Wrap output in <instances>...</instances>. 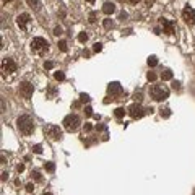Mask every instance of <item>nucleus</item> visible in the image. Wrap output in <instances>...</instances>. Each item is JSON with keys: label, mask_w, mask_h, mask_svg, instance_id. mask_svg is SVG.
Returning a JSON list of instances; mask_svg holds the SVG:
<instances>
[{"label": "nucleus", "mask_w": 195, "mask_h": 195, "mask_svg": "<svg viewBox=\"0 0 195 195\" xmlns=\"http://www.w3.org/2000/svg\"><path fill=\"white\" fill-rule=\"evenodd\" d=\"M33 151H34V153H37V154H39V153H42L41 145H34V146H33Z\"/></svg>", "instance_id": "obj_24"}, {"label": "nucleus", "mask_w": 195, "mask_h": 195, "mask_svg": "<svg viewBox=\"0 0 195 195\" xmlns=\"http://www.w3.org/2000/svg\"><path fill=\"white\" fill-rule=\"evenodd\" d=\"M44 132L51 140H60L62 138V130L58 129L57 125H46L44 127Z\"/></svg>", "instance_id": "obj_5"}, {"label": "nucleus", "mask_w": 195, "mask_h": 195, "mask_svg": "<svg viewBox=\"0 0 195 195\" xmlns=\"http://www.w3.org/2000/svg\"><path fill=\"white\" fill-rule=\"evenodd\" d=\"M64 127H65V130L68 132H75L78 127H80V117L75 115V114H68L65 119H64Z\"/></svg>", "instance_id": "obj_2"}, {"label": "nucleus", "mask_w": 195, "mask_h": 195, "mask_svg": "<svg viewBox=\"0 0 195 195\" xmlns=\"http://www.w3.org/2000/svg\"><path fill=\"white\" fill-rule=\"evenodd\" d=\"M114 114H115L117 119H122V117L125 115V109H124V107H117V109L114 111Z\"/></svg>", "instance_id": "obj_14"}, {"label": "nucleus", "mask_w": 195, "mask_h": 195, "mask_svg": "<svg viewBox=\"0 0 195 195\" xmlns=\"http://www.w3.org/2000/svg\"><path fill=\"white\" fill-rule=\"evenodd\" d=\"M80 98H81V101H90V96L88 94H81Z\"/></svg>", "instance_id": "obj_37"}, {"label": "nucleus", "mask_w": 195, "mask_h": 195, "mask_svg": "<svg viewBox=\"0 0 195 195\" xmlns=\"http://www.w3.org/2000/svg\"><path fill=\"white\" fill-rule=\"evenodd\" d=\"M119 2H124V0H119Z\"/></svg>", "instance_id": "obj_42"}, {"label": "nucleus", "mask_w": 195, "mask_h": 195, "mask_svg": "<svg viewBox=\"0 0 195 195\" xmlns=\"http://www.w3.org/2000/svg\"><path fill=\"white\" fill-rule=\"evenodd\" d=\"M33 91H34V88H33L31 83L25 81V83L20 85V94H21V96L25 98V99H29V98L33 96Z\"/></svg>", "instance_id": "obj_7"}, {"label": "nucleus", "mask_w": 195, "mask_h": 195, "mask_svg": "<svg viewBox=\"0 0 195 195\" xmlns=\"http://www.w3.org/2000/svg\"><path fill=\"white\" fill-rule=\"evenodd\" d=\"M103 12H104L106 15H112V13L115 12V5H114L112 2H106V3L103 5Z\"/></svg>", "instance_id": "obj_13"}, {"label": "nucleus", "mask_w": 195, "mask_h": 195, "mask_svg": "<svg viewBox=\"0 0 195 195\" xmlns=\"http://www.w3.org/2000/svg\"><path fill=\"white\" fill-rule=\"evenodd\" d=\"M58 49H60L62 52H65L67 51V42L65 41H58Z\"/></svg>", "instance_id": "obj_21"}, {"label": "nucleus", "mask_w": 195, "mask_h": 195, "mask_svg": "<svg viewBox=\"0 0 195 195\" xmlns=\"http://www.w3.org/2000/svg\"><path fill=\"white\" fill-rule=\"evenodd\" d=\"M133 98H135V101H142V91H138V93H136V91H135V94H133Z\"/></svg>", "instance_id": "obj_30"}, {"label": "nucleus", "mask_w": 195, "mask_h": 195, "mask_svg": "<svg viewBox=\"0 0 195 195\" xmlns=\"http://www.w3.org/2000/svg\"><path fill=\"white\" fill-rule=\"evenodd\" d=\"M52 67H54V64H52V62H46V64H44V68H47V70H51Z\"/></svg>", "instance_id": "obj_32"}, {"label": "nucleus", "mask_w": 195, "mask_h": 195, "mask_svg": "<svg viewBox=\"0 0 195 195\" xmlns=\"http://www.w3.org/2000/svg\"><path fill=\"white\" fill-rule=\"evenodd\" d=\"M104 28H112V21H111L109 18H107V20H104Z\"/></svg>", "instance_id": "obj_29"}, {"label": "nucleus", "mask_w": 195, "mask_h": 195, "mask_svg": "<svg viewBox=\"0 0 195 195\" xmlns=\"http://www.w3.org/2000/svg\"><path fill=\"white\" fill-rule=\"evenodd\" d=\"M107 91H109L111 96H119V94L122 93V88H120L119 83H111L109 88H107Z\"/></svg>", "instance_id": "obj_12"}, {"label": "nucleus", "mask_w": 195, "mask_h": 195, "mask_svg": "<svg viewBox=\"0 0 195 195\" xmlns=\"http://www.w3.org/2000/svg\"><path fill=\"white\" fill-rule=\"evenodd\" d=\"M7 177H8V174H7V172H3V174H2V181H5Z\"/></svg>", "instance_id": "obj_39"}, {"label": "nucleus", "mask_w": 195, "mask_h": 195, "mask_svg": "<svg viewBox=\"0 0 195 195\" xmlns=\"http://www.w3.org/2000/svg\"><path fill=\"white\" fill-rule=\"evenodd\" d=\"M148 65H150V67H156V65H158V58H156L154 55H151V57L148 58Z\"/></svg>", "instance_id": "obj_17"}, {"label": "nucleus", "mask_w": 195, "mask_h": 195, "mask_svg": "<svg viewBox=\"0 0 195 195\" xmlns=\"http://www.w3.org/2000/svg\"><path fill=\"white\" fill-rule=\"evenodd\" d=\"M23 169H25L23 164H18V166H16V171H18V172H23Z\"/></svg>", "instance_id": "obj_35"}, {"label": "nucleus", "mask_w": 195, "mask_h": 195, "mask_svg": "<svg viewBox=\"0 0 195 195\" xmlns=\"http://www.w3.org/2000/svg\"><path fill=\"white\" fill-rule=\"evenodd\" d=\"M85 130H86V132L93 130V125H91V124H85Z\"/></svg>", "instance_id": "obj_33"}, {"label": "nucleus", "mask_w": 195, "mask_h": 195, "mask_svg": "<svg viewBox=\"0 0 195 195\" xmlns=\"http://www.w3.org/2000/svg\"><path fill=\"white\" fill-rule=\"evenodd\" d=\"M86 2H90V3H93V2H94V0H86Z\"/></svg>", "instance_id": "obj_40"}, {"label": "nucleus", "mask_w": 195, "mask_h": 195, "mask_svg": "<svg viewBox=\"0 0 195 195\" xmlns=\"http://www.w3.org/2000/svg\"><path fill=\"white\" fill-rule=\"evenodd\" d=\"M54 78L57 81H62V80H65V75H64V72H55L54 73Z\"/></svg>", "instance_id": "obj_16"}, {"label": "nucleus", "mask_w": 195, "mask_h": 195, "mask_svg": "<svg viewBox=\"0 0 195 195\" xmlns=\"http://www.w3.org/2000/svg\"><path fill=\"white\" fill-rule=\"evenodd\" d=\"M16 125H18L20 132L25 133V135L33 133V130H34V120H33V117H31V115H26V114L18 117Z\"/></svg>", "instance_id": "obj_1"}, {"label": "nucleus", "mask_w": 195, "mask_h": 195, "mask_svg": "<svg viewBox=\"0 0 195 195\" xmlns=\"http://www.w3.org/2000/svg\"><path fill=\"white\" fill-rule=\"evenodd\" d=\"M161 115L163 117H169L171 115V111L169 109H161Z\"/></svg>", "instance_id": "obj_28"}, {"label": "nucleus", "mask_w": 195, "mask_h": 195, "mask_svg": "<svg viewBox=\"0 0 195 195\" xmlns=\"http://www.w3.org/2000/svg\"><path fill=\"white\" fill-rule=\"evenodd\" d=\"M31 49L34 52H37V54H44V52H47V49H49V42L46 41L44 37H34L31 41Z\"/></svg>", "instance_id": "obj_3"}, {"label": "nucleus", "mask_w": 195, "mask_h": 195, "mask_svg": "<svg viewBox=\"0 0 195 195\" xmlns=\"http://www.w3.org/2000/svg\"><path fill=\"white\" fill-rule=\"evenodd\" d=\"M85 111H86V115H93V109H91L90 106H86V107H85Z\"/></svg>", "instance_id": "obj_31"}, {"label": "nucleus", "mask_w": 195, "mask_h": 195, "mask_svg": "<svg viewBox=\"0 0 195 195\" xmlns=\"http://www.w3.org/2000/svg\"><path fill=\"white\" fill-rule=\"evenodd\" d=\"M182 18H184V21L187 23V25L193 26L195 25V10L192 7H185L182 10Z\"/></svg>", "instance_id": "obj_6"}, {"label": "nucleus", "mask_w": 195, "mask_h": 195, "mask_svg": "<svg viewBox=\"0 0 195 195\" xmlns=\"http://www.w3.org/2000/svg\"><path fill=\"white\" fill-rule=\"evenodd\" d=\"M101 49H103V46H101L99 42H96L94 47H93V51H94V52H101Z\"/></svg>", "instance_id": "obj_27"}, {"label": "nucleus", "mask_w": 195, "mask_h": 195, "mask_svg": "<svg viewBox=\"0 0 195 195\" xmlns=\"http://www.w3.org/2000/svg\"><path fill=\"white\" fill-rule=\"evenodd\" d=\"M3 2H5V0H3Z\"/></svg>", "instance_id": "obj_43"}, {"label": "nucleus", "mask_w": 195, "mask_h": 195, "mask_svg": "<svg viewBox=\"0 0 195 195\" xmlns=\"http://www.w3.org/2000/svg\"><path fill=\"white\" fill-rule=\"evenodd\" d=\"M28 21H29V15L28 13H21V15L16 16V25L20 26V29H23V31L28 26Z\"/></svg>", "instance_id": "obj_11"}, {"label": "nucleus", "mask_w": 195, "mask_h": 195, "mask_svg": "<svg viewBox=\"0 0 195 195\" xmlns=\"http://www.w3.org/2000/svg\"><path fill=\"white\" fill-rule=\"evenodd\" d=\"M172 88H174V90H179V88H181V83H179V81H174V83H172Z\"/></svg>", "instance_id": "obj_34"}, {"label": "nucleus", "mask_w": 195, "mask_h": 195, "mask_svg": "<svg viewBox=\"0 0 195 195\" xmlns=\"http://www.w3.org/2000/svg\"><path fill=\"white\" fill-rule=\"evenodd\" d=\"M146 78H148L150 81H154V80H156V73H153V72H148V75H146Z\"/></svg>", "instance_id": "obj_23"}, {"label": "nucleus", "mask_w": 195, "mask_h": 195, "mask_svg": "<svg viewBox=\"0 0 195 195\" xmlns=\"http://www.w3.org/2000/svg\"><path fill=\"white\" fill-rule=\"evenodd\" d=\"M145 111L146 109H143V107L136 103V104H132L130 107H129V114L133 117V119H140V117H143L145 115Z\"/></svg>", "instance_id": "obj_8"}, {"label": "nucleus", "mask_w": 195, "mask_h": 195, "mask_svg": "<svg viewBox=\"0 0 195 195\" xmlns=\"http://www.w3.org/2000/svg\"><path fill=\"white\" fill-rule=\"evenodd\" d=\"M78 41H80V42H86V41H88L86 33H80V34H78Z\"/></svg>", "instance_id": "obj_20"}, {"label": "nucleus", "mask_w": 195, "mask_h": 195, "mask_svg": "<svg viewBox=\"0 0 195 195\" xmlns=\"http://www.w3.org/2000/svg\"><path fill=\"white\" fill-rule=\"evenodd\" d=\"M29 7H34V10H39V0H26Z\"/></svg>", "instance_id": "obj_18"}, {"label": "nucleus", "mask_w": 195, "mask_h": 195, "mask_svg": "<svg viewBox=\"0 0 195 195\" xmlns=\"http://www.w3.org/2000/svg\"><path fill=\"white\" fill-rule=\"evenodd\" d=\"M2 68H3L5 73H13V72H16V64L12 60V58H5L2 62Z\"/></svg>", "instance_id": "obj_10"}, {"label": "nucleus", "mask_w": 195, "mask_h": 195, "mask_svg": "<svg viewBox=\"0 0 195 195\" xmlns=\"http://www.w3.org/2000/svg\"><path fill=\"white\" fill-rule=\"evenodd\" d=\"M171 78H172V72L171 70H164L163 73H161V80H171Z\"/></svg>", "instance_id": "obj_15"}, {"label": "nucleus", "mask_w": 195, "mask_h": 195, "mask_svg": "<svg viewBox=\"0 0 195 195\" xmlns=\"http://www.w3.org/2000/svg\"><path fill=\"white\" fill-rule=\"evenodd\" d=\"M31 176L34 177V181H41V174H39L37 171H33V172H31Z\"/></svg>", "instance_id": "obj_25"}, {"label": "nucleus", "mask_w": 195, "mask_h": 195, "mask_svg": "<svg viewBox=\"0 0 195 195\" xmlns=\"http://www.w3.org/2000/svg\"><path fill=\"white\" fill-rule=\"evenodd\" d=\"M88 18H90V23H94V21H96V18H98L96 12H91V13H90V16H88Z\"/></svg>", "instance_id": "obj_22"}, {"label": "nucleus", "mask_w": 195, "mask_h": 195, "mask_svg": "<svg viewBox=\"0 0 195 195\" xmlns=\"http://www.w3.org/2000/svg\"><path fill=\"white\" fill-rule=\"evenodd\" d=\"M129 2H130V3H133V5H136V3L140 2V0H129Z\"/></svg>", "instance_id": "obj_38"}, {"label": "nucleus", "mask_w": 195, "mask_h": 195, "mask_svg": "<svg viewBox=\"0 0 195 195\" xmlns=\"http://www.w3.org/2000/svg\"><path fill=\"white\" fill-rule=\"evenodd\" d=\"M54 34H55V36H60V34H62V28H60V26H55V28H54Z\"/></svg>", "instance_id": "obj_26"}, {"label": "nucleus", "mask_w": 195, "mask_h": 195, "mask_svg": "<svg viewBox=\"0 0 195 195\" xmlns=\"http://www.w3.org/2000/svg\"><path fill=\"white\" fill-rule=\"evenodd\" d=\"M26 190H28V192H33V190H34L33 184H28V185H26Z\"/></svg>", "instance_id": "obj_36"}, {"label": "nucleus", "mask_w": 195, "mask_h": 195, "mask_svg": "<svg viewBox=\"0 0 195 195\" xmlns=\"http://www.w3.org/2000/svg\"><path fill=\"white\" fill-rule=\"evenodd\" d=\"M150 93L154 101H164L169 96V90L168 88H163V86H153Z\"/></svg>", "instance_id": "obj_4"}, {"label": "nucleus", "mask_w": 195, "mask_h": 195, "mask_svg": "<svg viewBox=\"0 0 195 195\" xmlns=\"http://www.w3.org/2000/svg\"><path fill=\"white\" fill-rule=\"evenodd\" d=\"M42 195H52V193H49V192H47V193H42Z\"/></svg>", "instance_id": "obj_41"}, {"label": "nucleus", "mask_w": 195, "mask_h": 195, "mask_svg": "<svg viewBox=\"0 0 195 195\" xmlns=\"http://www.w3.org/2000/svg\"><path fill=\"white\" fill-rule=\"evenodd\" d=\"M54 169H55V164H54V163H46V171L54 172Z\"/></svg>", "instance_id": "obj_19"}, {"label": "nucleus", "mask_w": 195, "mask_h": 195, "mask_svg": "<svg viewBox=\"0 0 195 195\" xmlns=\"http://www.w3.org/2000/svg\"><path fill=\"white\" fill-rule=\"evenodd\" d=\"M161 25H163V31L166 34H174L176 31V25L172 21H169V20H166V18H161Z\"/></svg>", "instance_id": "obj_9"}]
</instances>
